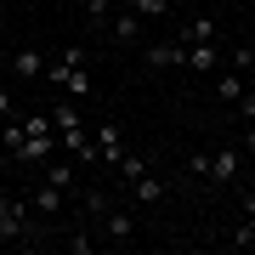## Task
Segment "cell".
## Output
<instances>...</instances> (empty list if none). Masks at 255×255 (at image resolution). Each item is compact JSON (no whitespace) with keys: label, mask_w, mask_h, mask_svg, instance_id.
Segmentation results:
<instances>
[{"label":"cell","mask_w":255,"mask_h":255,"mask_svg":"<svg viewBox=\"0 0 255 255\" xmlns=\"http://www.w3.org/2000/svg\"><path fill=\"white\" fill-rule=\"evenodd\" d=\"M40 80H46L51 91H63V97H91V57H85V46H63L46 63Z\"/></svg>","instance_id":"obj_1"},{"label":"cell","mask_w":255,"mask_h":255,"mask_svg":"<svg viewBox=\"0 0 255 255\" xmlns=\"http://www.w3.org/2000/svg\"><path fill=\"white\" fill-rule=\"evenodd\" d=\"M57 153V130H51V114H23V147L11 153V164H46Z\"/></svg>","instance_id":"obj_2"},{"label":"cell","mask_w":255,"mask_h":255,"mask_svg":"<svg viewBox=\"0 0 255 255\" xmlns=\"http://www.w3.org/2000/svg\"><path fill=\"white\" fill-rule=\"evenodd\" d=\"M97 238H108V244H130V238H136V204H130V199H114L108 216L97 221Z\"/></svg>","instance_id":"obj_3"},{"label":"cell","mask_w":255,"mask_h":255,"mask_svg":"<svg viewBox=\"0 0 255 255\" xmlns=\"http://www.w3.org/2000/svg\"><path fill=\"white\" fill-rule=\"evenodd\" d=\"M6 74H11L17 85H34L40 74H46V51H34V46H17V51L6 57Z\"/></svg>","instance_id":"obj_4"},{"label":"cell","mask_w":255,"mask_h":255,"mask_svg":"<svg viewBox=\"0 0 255 255\" xmlns=\"http://www.w3.org/2000/svg\"><path fill=\"white\" fill-rule=\"evenodd\" d=\"M91 142H97V164H119V159L130 153V147H125V130H119L114 119H102V125L91 130Z\"/></svg>","instance_id":"obj_5"},{"label":"cell","mask_w":255,"mask_h":255,"mask_svg":"<svg viewBox=\"0 0 255 255\" xmlns=\"http://www.w3.org/2000/svg\"><path fill=\"white\" fill-rule=\"evenodd\" d=\"M221 63H227L221 40H199V46H182V68H193V74H216Z\"/></svg>","instance_id":"obj_6"},{"label":"cell","mask_w":255,"mask_h":255,"mask_svg":"<svg viewBox=\"0 0 255 255\" xmlns=\"http://www.w3.org/2000/svg\"><path fill=\"white\" fill-rule=\"evenodd\" d=\"M238 176H244V159H238V147H210V176H204V182L233 187Z\"/></svg>","instance_id":"obj_7"},{"label":"cell","mask_w":255,"mask_h":255,"mask_svg":"<svg viewBox=\"0 0 255 255\" xmlns=\"http://www.w3.org/2000/svg\"><path fill=\"white\" fill-rule=\"evenodd\" d=\"M28 210H34L40 221H57V216H63V187H51V182L28 187Z\"/></svg>","instance_id":"obj_8"},{"label":"cell","mask_w":255,"mask_h":255,"mask_svg":"<svg viewBox=\"0 0 255 255\" xmlns=\"http://www.w3.org/2000/svg\"><path fill=\"white\" fill-rule=\"evenodd\" d=\"M108 40H114V46H142V17H136V11H114Z\"/></svg>","instance_id":"obj_9"},{"label":"cell","mask_w":255,"mask_h":255,"mask_svg":"<svg viewBox=\"0 0 255 255\" xmlns=\"http://www.w3.org/2000/svg\"><path fill=\"white\" fill-rule=\"evenodd\" d=\"M244 85H250V74H238L233 63L216 68V97H221V102H238V97H244Z\"/></svg>","instance_id":"obj_10"},{"label":"cell","mask_w":255,"mask_h":255,"mask_svg":"<svg viewBox=\"0 0 255 255\" xmlns=\"http://www.w3.org/2000/svg\"><path fill=\"white\" fill-rule=\"evenodd\" d=\"M40 182H51V187H63V193H68L74 182H80V164H74V159H57V153H51V159H46V176H40Z\"/></svg>","instance_id":"obj_11"},{"label":"cell","mask_w":255,"mask_h":255,"mask_svg":"<svg viewBox=\"0 0 255 255\" xmlns=\"http://www.w3.org/2000/svg\"><path fill=\"white\" fill-rule=\"evenodd\" d=\"M125 199H130V204H159V199H164V182L147 170V176H136V182H130V193H125Z\"/></svg>","instance_id":"obj_12"},{"label":"cell","mask_w":255,"mask_h":255,"mask_svg":"<svg viewBox=\"0 0 255 255\" xmlns=\"http://www.w3.org/2000/svg\"><path fill=\"white\" fill-rule=\"evenodd\" d=\"M142 63L147 68H182V40L176 46H142Z\"/></svg>","instance_id":"obj_13"},{"label":"cell","mask_w":255,"mask_h":255,"mask_svg":"<svg viewBox=\"0 0 255 255\" xmlns=\"http://www.w3.org/2000/svg\"><path fill=\"white\" fill-rule=\"evenodd\" d=\"M114 199H119V193H108V187H85V221L97 227V221L108 216V204H114Z\"/></svg>","instance_id":"obj_14"},{"label":"cell","mask_w":255,"mask_h":255,"mask_svg":"<svg viewBox=\"0 0 255 255\" xmlns=\"http://www.w3.org/2000/svg\"><path fill=\"white\" fill-rule=\"evenodd\" d=\"M85 23H91V34H108V23H114V0H85Z\"/></svg>","instance_id":"obj_15"},{"label":"cell","mask_w":255,"mask_h":255,"mask_svg":"<svg viewBox=\"0 0 255 255\" xmlns=\"http://www.w3.org/2000/svg\"><path fill=\"white\" fill-rule=\"evenodd\" d=\"M199 40H216V17H187L182 23V46H199Z\"/></svg>","instance_id":"obj_16"},{"label":"cell","mask_w":255,"mask_h":255,"mask_svg":"<svg viewBox=\"0 0 255 255\" xmlns=\"http://www.w3.org/2000/svg\"><path fill=\"white\" fill-rule=\"evenodd\" d=\"M114 170L125 176V187H130V182H136V176H147V170H153V159H147V153H125V159L114 164Z\"/></svg>","instance_id":"obj_17"},{"label":"cell","mask_w":255,"mask_h":255,"mask_svg":"<svg viewBox=\"0 0 255 255\" xmlns=\"http://www.w3.org/2000/svg\"><path fill=\"white\" fill-rule=\"evenodd\" d=\"M0 147H6V153L23 147V119H0Z\"/></svg>","instance_id":"obj_18"},{"label":"cell","mask_w":255,"mask_h":255,"mask_svg":"<svg viewBox=\"0 0 255 255\" xmlns=\"http://www.w3.org/2000/svg\"><path fill=\"white\" fill-rule=\"evenodd\" d=\"M130 11L147 23V17H170V0H130Z\"/></svg>","instance_id":"obj_19"},{"label":"cell","mask_w":255,"mask_h":255,"mask_svg":"<svg viewBox=\"0 0 255 255\" xmlns=\"http://www.w3.org/2000/svg\"><path fill=\"white\" fill-rule=\"evenodd\" d=\"M227 244H233V250H255V221H250V216L233 227V238H227Z\"/></svg>","instance_id":"obj_20"},{"label":"cell","mask_w":255,"mask_h":255,"mask_svg":"<svg viewBox=\"0 0 255 255\" xmlns=\"http://www.w3.org/2000/svg\"><path fill=\"white\" fill-rule=\"evenodd\" d=\"M187 170L193 176H210V147H193V153H187Z\"/></svg>","instance_id":"obj_21"},{"label":"cell","mask_w":255,"mask_h":255,"mask_svg":"<svg viewBox=\"0 0 255 255\" xmlns=\"http://www.w3.org/2000/svg\"><path fill=\"white\" fill-rule=\"evenodd\" d=\"M227 63H233L238 74H250V68H255V51H250V46H233V57H227Z\"/></svg>","instance_id":"obj_22"},{"label":"cell","mask_w":255,"mask_h":255,"mask_svg":"<svg viewBox=\"0 0 255 255\" xmlns=\"http://www.w3.org/2000/svg\"><path fill=\"white\" fill-rule=\"evenodd\" d=\"M233 108H238V114H244V119H255V85H244V97H238V102H233Z\"/></svg>","instance_id":"obj_23"},{"label":"cell","mask_w":255,"mask_h":255,"mask_svg":"<svg viewBox=\"0 0 255 255\" xmlns=\"http://www.w3.org/2000/svg\"><path fill=\"white\" fill-rule=\"evenodd\" d=\"M238 204H244V216H255V182H244V187H238Z\"/></svg>","instance_id":"obj_24"},{"label":"cell","mask_w":255,"mask_h":255,"mask_svg":"<svg viewBox=\"0 0 255 255\" xmlns=\"http://www.w3.org/2000/svg\"><path fill=\"white\" fill-rule=\"evenodd\" d=\"M11 102H17V97H11V85H0V119H11Z\"/></svg>","instance_id":"obj_25"}]
</instances>
